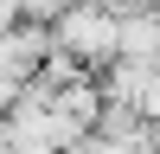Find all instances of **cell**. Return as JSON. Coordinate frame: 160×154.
I'll use <instances>...</instances> for the list:
<instances>
[{"label":"cell","instance_id":"6da1fadb","mask_svg":"<svg viewBox=\"0 0 160 154\" xmlns=\"http://www.w3.org/2000/svg\"><path fill=\"white\" fill-rule=\"evenodd\" d=\"M51 45L58 51H71L77 64H83L90 77H102L122 51H115V13H102L96 0H83L77 13H64L58 26H51Z\"/></svg>","mask_w":160,"mask_h":154}]
</instances>
